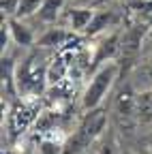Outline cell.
I'll list each match as a JSON object with an SVG mask.
<instances>
[{"label": "cell", "instance_id": "cell-1", "mask_svg": "<svg viewBox=\"0 0 152 154\" xmlns=\"http://www.w3.org/2000/svg\"><path fill=\"white\" fill-rule=\"evenodd\" d=\"M105 126H107V113L99 107L90 109L84 116V120L79 122L77 131L64 141L62 154H84L90 148V143L105 133Z\"/></svg>", "mask_w": 152, "mask_h": 154}, {"label": "cell", "instance_id": "cell-2", "mask_svg": "<svg viewBox=\"0 0 152 154\" xmlns=\"http://www.w3.org/2000/svg\"><path fill=\"white\" fill-rule=\"evenodd\" d=\"M118 71H120V66H118L116 62H111V60L99 64V69L94 71L92 79H90V84H88L86 90H84V96H82V109L90 111V109H97V107L103 103L105 94L109 92V88L113 86V82H116Z\"/></svg>", "mask_w": 152, "mask_h": 154}, {"label": "cell", "instance_id": "cell-3", "mask_svg": "<svg viewBox=\"0 0 152 154\" xmlns=\"http://www.w3.org/2000/svg\"><path fill=\"white\" fill-rule=\"evenodd\" d=\"M39 105L36 103H22V105H17L11 113H9V128L11 133H24L34 120H36V116H41L39 113Z\"/></svg>", "mask_w": 152, "mask_h": 154}, {"label": "cell", "instance_id": "cell-4", "mask_svg": "<svg viewBox=\"0 0 152 154\" xmlns=\"http://www.w3.org/2000/svg\"><path fill=\"white\" fill-rule=\"evenodd\" d=\"M28 19H20V17H9V28H11V38L15 45L20 47H28L34 43V32L32 28L26 24Z\"/></svg>", "mask_w": 152, "mask_h": 154}, {"label": "cell", "instance_id": "cell-5", "mask_svg": "<svg viewBox=\"0 0 152 154\" xmlns=\"http://www.w3.org/2000/svg\"><path fill=\"white\" fill-rule=\"evenodd\" d=\"M64 5H67V0H43V5H41L39 13L34 15V19H39L41 24H54L60 17Z\"/></svg>", "mask_w": 152, "mask_h": 154}, {"label": "cell", "instance_id": "cell-6", "mask_svg": "<svg viewBox=\"0 0 152 154\" xmlns=\"http://www.w3.org/2000/svg\"><path fill=\"white\" fill-rule=\"evenodd\" d=\"M92 17H94L92 9H71L69 11V28H73L75 32L88 30Z\"/></svg>", "mask_w": 152, "mask_h": 154}, {"label": "cell", "instance_id": "cell-7", "mask_svg": "<svg viewBox=\"0 0 152 154\" xmlns=\"http://www.w3.org/2000/svg\"><path fill=\"white\" fill-rule=\"evenodd\" d=\"M141 38H144V28L139 30V26L131 28L129 32H124V38L120 41V49L124 54H135L141 45Z\"/></svg>", "mask_w": 152, "mask_h": 154}, {"label": "cell", "instance_id": "cell-8", "mask_svg": "<svg viewBox=\"0 0 152 154\" xmlns=\"http://www.w3.org/2000/svg\"><path fill=\"white\" fill-rule=\"evenodd\" d=\"M137 118L141 122H152V90H141L137 94Z\"/></svg>", "mask_w": 152, "mask_h": 154}, {"label": "cell", "instance_id": "cell-9", "mask_svg": "<svg viewBox=\"0 0 152 154\" xmlns=\"http://www.w3.org/2000/svg\"><path fill=\"white\" fill-rule=\"evenodd\" d=\"M67 43V32L62 28H49L41 38H39V45L41 47H58Z\"/></svg>", "mask_w": 152, "mask_h": 154}, {"label": "cell", "instance_id": "cell-10", "mask_svg": "<svg viewBox=\"0 0 152 154\" xmlns=\"http://www.w3.org/2000/svg\"><path fill=\"white\" fill-rule=\"evenodd\" d=\"M41 5H43V0H20L15 17H20V19H30V17H34L36 13H39Z\"/></svg>", "mask_w": 152, "mask_h": 154}, {"label": "cell", "instance_id": "cell-11", "mask_svg": "<svg viewBox=\"0 0 152 154\" xmlns=\"http://www.w3.org/2000/svg\"><path fill=\"white\" fill-rule=\"evenodd\" d=\"M109 22H111V15H109V13H101V15L94 13L92 22H90V26H88V34H97V32L105 30Z\"/></svg>", "mask_w": 152, "mask_h": 154}, {"label": "cell", "instance_id": "cell-12", "mask_svg": "<svg viewBox=\"0 0 152 154\" xmlns=\"http://www.w3.org/2000/svg\"><path fill=\"white\" fill-rule=\"evenodd\" d=\"M62 146L60 141H54V139H45L36 146V154H62Z\"/></svg>", "mask_w": 152, "mask_h": 154}, {"label": "cell", "instance_id": "cell-13", "mask_svg": "<svg viewBox=\"0 0 152 154\" xmlns=\"http://www.w3.org/2000/svg\"><path fill=\"white\" fill-rule=\"evenodd\" d=\"M150 66H152V58H150Z\"/></svg>", "mask_w": 152, "mask_h": 154}]
</instances>
